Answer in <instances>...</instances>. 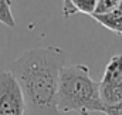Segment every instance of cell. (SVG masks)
<instances>
[{
    "mask_svg": "<svg viewBox=\"0 0 122 115\" xmlns=\"http://www.w3.org/2000/svg\"><path fill=\"white\" fill-rule=\"evenodd\" d=\"M65 53L56 46L24 51L10 64V73L21 89L26 115H61L57 105L58 78Z\"/></svg>",
    "mask_w": 122,
    "mask_h": 115,
    "instance_id": "6da1fadb",
    "label": "cell"
},
{
    "mask_svg": "<svg viewBox=\"0 0 122 115\" xmlns=\"http://www.w3.org/2000/svg\"><path fill=\"white\" fill-rule=\"evenodd\" d=\"M57 105L61 114L78 112L80 115H90L91 112L104 111L99 84L94 81L85 64H71L61 68Z\"/></svg>",
    "mask_w": 122,
    "mask_h": 115,
    "instance_id": "7a4b0ae2",
    "label": "cell"
},
{
    "mask_svg": "<svg viewBox=\"0 0 122 115\" xmlns=\"http://www.w3.org/2000/svg\"><path fill=\"white\" fill-rule=\"evenodd\" d=\"M98 84L104 105H112L122 101V54L111 57Z\"/></svg>",
    "mask_w": 122,
    "mask_h": 115,
    "instance_id": "3957f363",
    "label": "cell"
},
{
    "mask_svg": "<svg viewBox=\"0 0 122 115\" xmlns=\"http://www.w3.org/2000/svg\"><path fill=\"white\" fill-rule=\"evenodd\" d=\"M0 115H26L21 89L10 71L0 73Z\"/></svg>",
    "mask_w": 122,
    "mask_h": 115,
    "instance_id": "277c9868",
    "label": "cell"
},
{
    "mask_svg": "<svg viewBox=\"0 0 122 115\" xmlns=\"http://www.w3.org/2000/svg\"><path fill=\"white\" fill-rule=\"evenodd\" d=\"M91 17L107 30L122 36V7H117L115 10L105 14H94Z\"/></svg>",
    "mask_w": 122,
    "mask_h": 115,
    "instance_id": "5b68a950",
    "label": "cell"
},
{
    "mask_svg": "<svg viewBox=\"0 0 122 115\" xmlns=\"http://www.w3.org/2000/svg\"><path fill=\"white\" fill-rule=\"evenodd\" d=\"M97 0H62V16L70 19L77 13L91 16L95 10Z\"/></svg>",
    "mask_w": 122,
    "mask_h": 115,
    "instance_id": "8992f818",
    "label": "cell"
},
{
    "mask_svg": "<svg viewBox=\"0 0 122 115\" xmlns=\"http://www.w3.org/2000/svg\"><path fill=\"white\" fill-rule=\"evenodd\" d=\"M13 0H0V23L13 29L16 26V20L11 11Z\"/></svg>",
    "mask_w": 122,
    "mask_h": 115,
    "instance_id": "52a82bcc",
    "label": "cell"
},
{
    "mask_svg": "<svg viewBox=\"0 0 122 115\" xmlns=\"http://www.w3.org/2000/svg\"><path fill=\"white\" fill-rule=\"evenodd\" d=\"M121 0H97V4H95V10L91 16L94 14H105V13H109L112 10H115L118 6H119Z\"/></svg>",
    "mask_w": 122,
    "mask_h": 115,
    "instance_id": "ba28073f",
    "label": "cell"
},
{
    "mask_svg": "<svg viewBox=\"0 0 122 115\" xmlns=\"http://www.w3.org/2000/svg\"><path fill=\"white\" fill-rule=\"evenodd\" d=\"M102 114L105 115H122V101L112 104V105H104Z\"/></svg>",
    "mask_w": 122,
    "mask_h": 115,
    "instance_id": "9c48e42d",
    "label": "cell"
},
{
    "mask_svg": "<svg viewBox=\"0 0 122 115\" xmlns=\"http://www.w3.org/2000/svg\"><path fill=\"white\" fill-rule=\"evenodd\" d=\"M118 7H122V0H121V3H119V6H118Z\"/></svg>",
    "mask_w": 122,
    "mask_h": 115,
    "instance_id": "30bf717a",
    "label": "cell"
}]
</instances>
